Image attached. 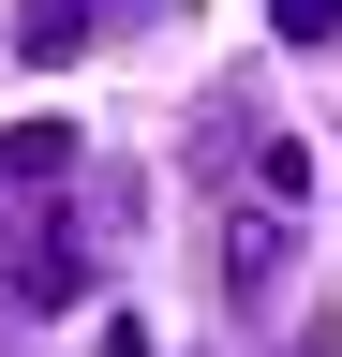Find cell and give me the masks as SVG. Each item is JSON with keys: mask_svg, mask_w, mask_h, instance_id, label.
<instances>
[{"mask_svg": "<svg viewBox=\"0 0 342 357\" xmlns=\"http://www.w3.org/2000/svg\"><path fill=\"white\" fill-rule=\"evenodd\" d=\"M283 283H297V208H224V312H238V328H268V312H283Z\"/></svg>", "mask_w": 342, "mask_h": 357, "instance_id": "1", "label": "cell"}, {"mask_svg": "<svg viewBox=\"0 0 342 357\" xmlns=\"http://www.w3.org/2000/svg\"><path fill=\"white\" fill-rule=\"evenodd\" d=\"M0 298L15 312H90V238L45 208V223H15V253H0Z\"/></svg>", "mask_w": 342, "mask_h": 357, "instance_id": "2", "label": "cell"}, {"mask_svg": "<svg viewBox=\"0 0 342 357\" xmlns=\"http://www.w3.org/2000/svg\"><path fill=\"white\" fill-rule=\"evenodd\" d=\"M208 164H224L253 208H297V194H313V149H297V134H253V119H224V134H208Z\"/></svg>", "mask_w": 342, "mask_h": 357, "instance_id": "3", "label": "cell"}, {"mask_svg": "<svg viewBox=\"0 0 342 357\" xmlns=\"http://www.w3.org/2000/svg\"><path fill=\"white\" fill-rule=\"evenodd\" d=\"M75 178V119H15L0 134V194H60Z\"/></svg>", "mask_w": 342, "mask_h": 357, "instance_id": "4", "label": "cell"}, {"mask_svg": "<svg viewBox=\"0 0 342 357\" xmlns=\"http://www.w3.org/2000/svg\"><path fill=\"white\" fill-rule=\"evenodd\" d=\"M75 45H90V0H15V60L30 75H60Z\"/></svg>", "mask_w": 342, "mask_h": 357, "instance_id": "5", "label": "cell"}, {"mask_svg": "<svg viewBox=\"0 0 342 357\" xmlns=\"http://www.w3.org/2000/svg\"><path fill=\"white\" fill-rule=\"evenodd\" d=\"M268 30L283 45H342V0H268Z\"/></svg>", "mask_w": 342, "mask_h": 357, "instance_id": "6", "label": "cell"}]
</instances>
